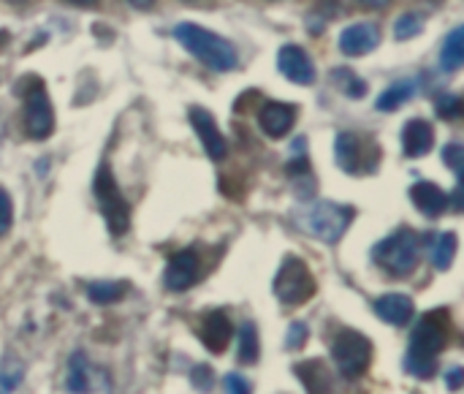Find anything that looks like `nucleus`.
<instances>
[{"instance_id": "nucleus-15", "label": "nucleus", "mask_w": 464, "mask_h": 394, "mask_svg": "<svg viewBox=\"0 0 464 394\" xmlns=\"http://www.w3.org/2000/svg\"><path fill=\"white\" fill-rule=\"evenodd\" d=\"M201 340L204 346L212 351V354H223L231 343V335H234V327H231V319L223 313V310H212L204 321H201Z\"/></svg>"}, {"instance_id": "nucleus-22", "label": "nucleus", "mask_w": 464, "mask_h": 394, "mask_svg": "<svg viewBox=\"0 0 464 394\" xmlns=\"http://www.w3.org/2000/svg\"><path fill=\"white\" fill-rule=\"evenodd\" d=\"M128 291V283L122 281H95L87 286V300L95 305H111L117 300H122Z\"/></svg>"}, {"instance_id": "nucleus-27", "label": "nucleus", "mask_w": 464, "mask_h": 394, "mask_svg": "<svg viewBox=\"0 0 464 394\" xmlns=\"http://www.w3.org/2000/svg\"><path fill=\"white\" fill-rule=\"evenodd\" d=\"M24 379V368L19 360H8L0 370V394H11Z\"/></svg>"}, {"instance_id": "nucleus-26", "label": "nucleus", "mask_w": 464, "mask_h": 394, "mask_svg": "<svg viewBox=\"0 0 464 394\" xmlns=\"http://www.w3.org/2000/svg\"><path fill=\"white\" fill-rule=\"evenodd\" d=\"M332 82H334L348 98H364V95H367V82L359 79L351 68H334V71H332Z\"/></svg>"}, {"instance_id": "nucleus-36", "label": "nucleus", "mask_w": 464, "mask_h": 394, "mask_svg": "<svg viewBox=\"0 0 464 394\" xmlns=\"http://www.w3.org/2000/svg\"><path fill=\"white\" fill-rule=\"evenodd\" d=\"M446 387L451 389V392H459L464 384V368H451V370H446Z\"/></svg>"}, {"instance_id": "nucleus-19", "label": "nucleus", "mask_w": 464, "mask_h": 394, "mask_svg": "<svg viewBox=\"0 0 464 394\" xmlns=\"http://www.w3.org/2000/svg\"><path fill=\"white\" fill-rule=\"evenodd\" d=\"M375 313H378V319H383L392 327H405L413 319L416 308H413V300L405 294H386V297L375 300Z\"/></svg>"}, {"instance_id": "nucleus-10", "label": "nucleus", "mask_w": 464, "mask_h": 394, "mask_svg": "<svg viewBox=\"0 0 464 394\" xmlns=\"http://www.w3.org/2000/svg\"><path fill=\"white\" fill-rule=\"evenodd\" d=\"M198 278H201V256H198V251L188 248L169 261L163 283L169 291H188L190 286L198 283Z\"/></svg>"}, {"instance_id": "nucleus-14", "label": "nucleus", "mask_w": 464, "mask_h": 394, "mask_svg": "<svg viewBox=\"0 0 464 394\" xmlns=\"http://www.w3.org/2000/svg\"><path fill=\"white\" fill-rule=\"evenodd\" d=\"M258 123H261V131L272 139H283L294 123H296V106L291 103H280V101H269L261 106L258 112Z\"/></svg>"}, {"instance_id": "nucleus-39", "label": "nucleus", "mask_w": 464, "mask_h": 394, "mask_svg": "<svg viewBox=\"0 0 464 394\" xmlns=\"http://www.w3.org/2000/svg\"><path fill=\"white\" fill-rule=\"evenodd\" d=\"M71 3H82V5H90V3H95V0H71Z\"/></svg>"}, {"instance_id": "nucleus-5", "label": "nucleus", "mask_w": 464, "mask_h": 394, "mask_svg": "<svg viewBox=\"0 0 464 394\" xmlns=\"http://www.w3.org/2000/svg\"><path fill=\"white\" fill-rule=\"evenodd\" d=\"M92 191H95V199H98L101 215L106 218L109 231H111L114 237L125 234L128 226H130V207H128V202L122 199V193H120L114 177H111L109 163H101V169L95 172Z\"/></svg>"}, {"instance_id": "nucleus-30", "label": "nucleus", "mask_w": 464, "mask_h": 394, "mask_svg": "<svg viewBox=\"0 0 464 394\" xmlns=\"http://www.w3.org/2000/svg\"><path fill=\"white\" fill-rule=\"evenodd\" d=\"M307 324H302V321H294L291 327H288V335H285V346L288 349H294V351H299L304 343H307Z\"/></svg>"}, {"instance_id": "nucleus-12", "label": "nucleus", "mask_w": 464, "mask_h": 394, "mask_svg": "<svg viewBox=\"0 0 464 394\" xmlns=\"http://www.w3.org/2000/svg\"><path fill=\"white\" fill-rule=\"evenodd\" d=\"M277 68L285 79L296 82V84H313L315 82V65L310 60V54L296 46V44H285L277 54Z\"/></svg>"}, {"instance_id": "nucleus-32", "label": "nucleus", "mask_w": 464, "mask_h": 394, "mask_svg": "<svg viewBox=\"0 0 464 394\" xmlns=\"http://www.w3.org/2000/svg\"><path fill=\"white\" fill-rule=\"evenodd\" d=\"M438 114L446 117V120L459 117V114H462V101H459L457 95H443V98L438 101Z\"/></svg>"}, {"instance_id": "nucleus-23", "label": "nucleus", "mask_w": 464, "mask_h": 394, "mask_svg": "<svg viewBox=\"0 0 464 394\" xmlns=\"http://www.w3.org/2000/svg\"><path fill=\"white\" fill-rule=\"evenodd\" d=\"M261 357V346H258V330L253 321H245L239 330V362L242 365H256Z\"/></svg>"}, {"instance_id": "nucleus-20", "label": "nucleus", "mask_w": 464, "mask_h": 394, "mask_svg": "<svg viewBox=\"0 0 464 394\" xmlns=\"http://www.w3.org/2000/svg\"><path fill=\"white\" fill-rule=\"evenodd\" d=\"M65 389L71 394H90V365H87V357L82 351L71 354V360H68Z\"/></svg>"}, {"instance_id": "nucleus-28", "label": "nucleus", "mask_w": 464, "mask_h": 394, "mask_svg": "<svg viewBox=\"0 0 464 394\" xmlns=\"http://www.w3.org/2000/svg\"><path fill=\"white\" fill-rule=\"evenodd\" d=\"M424 27V19L421 14H402L394 25V38L397 41H408V38H416Z\"/></svg>"}, {"instance_id": "nucleus-18", "label": "nucleus", "mask_w": 464, "mask_h": 394, "mask_svg": "<svg viewBox=\"0 0 464 394\" xmlns=\"http://www.w3.org/2000/svg\"><path fill=\"white\" fill-rule=\"evenodd\" d=\"M435 144V131L427 120H411L402 128V150L408 158H421L432 150Z\"/></svg>"}, {"instance_id": "nucleus-9", "label": "nucleus", "mask_w": 464, "mask_h": 394, "mask_svg": "<svg viewBox=\"0 0 464 394\" xmlns=\"http://www.w3.org/2000/svg\"><path fill=\"white\" fill-rule=\"evenodd\" d=\"M334 155L343 172L348 174H362V172H372L381 161V147H375L372 142L343 131L334 142Z\"/></svg>"}, {"instance_id": "nucleus-4", "label": "nucleus", "mask_w": 464, "mask_h": 394, "mask_svg": "<svg viewBox=\"0 0 464 394\" xmlns=\"http://www.w3.org/2000/svg\"><path fill=\"white\" fill-rule=\"evenodd\" d=\"M332 360H334V368L340 370V376H345L351 381L362 379L372 365V343L362 332L343 330L332 340Z\"/></svg>"}, {"instance_id": "nucleus-31", "label": "nucleus", "mask_w": 464, "mask_h": 394, "mask_svg": "<svg viewBox=\"0 0 464 394\" xmlns=\"http://www.w3.org/2000/svg\"><path fill=\"white\" fill-rule=\"evenodd\" d=\"M190 381H193V387H196L198 392H209V389L215 387V373H212L209 365H198V368L193 370Z\"/></svg>"}, {"instance_id": "nucleus-21", "label": "nucleus", "mask_w": 464, "mask_h": 394, "mask_svg": "<svg viewBox=\"0 0 464 394\" xmlns=\"http://www.w3.org/2000/svg\"><path fill=\"white\" fill-rule=\"evenodd\" d=\"M457 248H459V242H457V234L454 231H446V234H438L435 237V242H432V264L438 267V270H451V264H454V259H457Z\"/></svg>"}, {"instance_id": "nucleus-24", "label": "nucleus", "mask_w": 464, "mask_h": 394, "mask_svg": "<svg viewBox=\"0 0 464 394\" xmlns=\"http://www.w3.org/2000/svg\"><path fill=\"white\" fill-rule=\"evenodd\" d=\"M462 63H464V30L462 27H457V30H451V35H449V38H446V44H443L440 65H443L446 71H457Z\"/></svg>"}, {"instance_id": "nucleus-8", "label": "nucleus", "mask_w": 464, "mask_h": 394, "mask_svg": "<svg viewBox=\"0 0 464 394\" xmlns=\"http://www.w3.org/2000/svg\"><path fill=\"white\" fill-rule=\"evenodd\" d=\"M22 93H24V128H27V136L41 142L54 128V112H52L49 95H46L44 82L38 76L27 79V90H22Z\"/></svg>"}, {"instance_id": "nucleus-2", "label": "nucleus", "mask_w": 464, "mask_h": 394, "mask_svg": "<svg viewBox=\"0 0 464 394\" xmlns=\"http://www.w3.org/2000/svg\"><path fill=\"white\" fill-rule=\"evenodd\" d=\"M353 215H356L353 207L334 204V202H315V204L304 207V210L296 215V223H299L307 234H313L315 240L334 245V242L348 231Z\"/></svg>"}, {"instance_id": "nucleus-17", "label": "nucleus", "mask_w": 464, "mask_h": 394, "mask_svg": "<svg viewBox=\"0 0 464 394\" xmlns=\"http://www.w3.org/2000/svg\"><path fill=\"white\" fill-rule=\"evenodd\" d=\"M296 379L307 387V394H334V376L321 360H307L294 368Z\"/></svg>"}, {"instance_id": "nucleus-7", "label": "nucleus", "mask_w": 464, "mask_h": 394, "mask_svg": "<svg viewBox=\"0 0 464 394\" xmlns=\"http://www.w3.org/2000/svg\"><path fill=\"white\" fill-rule=\"evenodd\" d=\"M313 294H315V278L310 267L302 259L288 256L280 272L275 275V297L283 305H304Z\"/></svg>"}, {"instance_id": "nucleus-25", "label": "nucleus", "mask_w": 464, "mask_h": 394, "mask_svg": "<svg viewBox=\"0 0 464 394\" xmlns=\"http://www.w3.org/2000/svg\"><path fill=\"white\" fill-rule=\"evenodd\" d=\"M413 90H416V84L413 82H397V84H392L389 90H383L381 93V98H378V109L381 112H392V109H400L405 101H411L413 98Z\"/></svg>"}, {"instance_id": "nucleus-13", "label": "nucleus", "mask_w": 464, "mask_h": 394, "mask_svg": "<svg viewBox=\"0 0 464 394\" xmlns=\"http://www.w3.org/2000/svg\"><path fill=\"white\" fill-rule=\"evenodd\" d=\"M190 123H193V128H196V133H198V139H201L207 155H209L212 161H223L226 153H228V144H226V139H223V133H220V128H218V123H215V117H212V112L193 106V109H190Z\"/></svg>"}, {"instance_id": "nucleus-37", "label": "nucleus", "mask_w": 464, "mask_h": 394, "mask_svg": "<svg viewBox=\"0 0 464 394\" xmlns=\"http://www.w3.org/2000/svg\"><path fill=\"white\" fill-rule=\"evenodd\" d=\"M152 3H155V0H130V5H136V8H141V11L152 8Z\"/></svg>"}, {"instance_id": "nucleus-1", "label": "nucleus", "mask_w": 464, "mask_h": 394, "mask_svg": "<svg viewBox=\"0 0 464 394\" xmlns=\"http://www.w3.org/2000/svg\"><path fill=\"white\" fill-rule=\"evenodd\" d=\"M174 38L193 54L198 57L204 65L215 68V71H234L237 63H239V54L237 49L220 38L218 33L212 30H204L201 25H193V22H179L174 27Z\"/></svg>"}, {"instance_id": "nucleus-34", "label": "nucleus", "mask_w": 464, "mask_h": 394, "mask_svg": "<svg viewBox=\"0 0 464 394\" xmlns=\"http://www.w3.org/2000/svg\"><path fill=\"white\" fill-rule=\"evenodd\" d=\"M443 161L457 172V174H462V166H464V147L462 144H446L443 147Z\"/></svg>"}, {"instance_id": "nucleus-29", "label": "nucleus", "mask_w": 464, "mask_h": 394, "mask_svg": "<svg viewBox=\"0 0 464 394\" xmlns=\"http://www.w3.org/2000/svg\"><path fill=\"white\" fill-rule=\"evenodd\" d=\"M405 373L408 376H413V379H432L435 373H438V362L435 360H421V357H413V354H408L405 357Z\"/></svg>"}, {"instance_id": "nucleus-11", "label": "nucleus", "mask_w": 464, "mask_h": 394, "mask_svg": "<svg viewBox=\"0 0 464 394\" xmlns=\"http://www.w3.org/2000/svg\"><path fill=\"white\" fill-rule=\"evenodd\" d=\"M381 44V27L375 22H356L343 30L340 49L345 57H364Z\"/></svg>"}, {"instance_id": "nucleus-16", "label": "nucleus", "mask_w": 464, "mask_h": 394, "mask_svg": "<svg viewBox=\"0 0 464 394\" xmlns=\"http://www.w3.org/2000/svg\"><path fill=\"white\" fill-rule=\"evenodd\" d=\"M411 199H413L416 210L427 218H440L449 210V193L427 180H421L411 188Z\"/></svg>"}, {"instance_id": "nucleus-38", "label": "nucleus", "mask_w": 464, "mask_h": 394, "mask_svg": "<svg viewBox=\"0 0 464 394\" xmlns=\"http://www.w3.org/2000/svg\"><path fill=\"white\" fill-rule=\"evenodd\" d=\"M364 5H370V8H383V5H389V0H362Z\"/></svg>"}, {"instance_id": "nucleus-35", "label": "nucleus", "mask_w": 464, "mask_h": 394, "mask_svg": "<svg viewBox=\"0 0 464 394\" xmlns=\"http://www.w3.org/2000/svg\"><path fill=\"white\" fill-rule=\"evenodd\" d=\"M226 394H250V381L242 379L239 373L226 376Z\"/></svg>"}, {"instance_id": "nucleus-6", "label": "nucleus", "mask_w": 464, "mask_h": 394, "mask_svg": "<svg viewBox=\"0 0 464 394\" xmlns=\"http://www.w3.org/2000/svg\"><path fill=\"white\" fill-rule=\"evenodd\" d=\"M449 330H451L449 310H430V313H424L421 321L416 324L413 335H411V351L408 354L438 362V354L449 346Z\"/></svg>"}, {"instance_id": "nucleus-33", "label": "nucleus", "mask_w": 464, "mask_h": 394, "mask_svg": "<svg viewBox=\"0 0 464 394\" xmlns=\"http://www.w3.org/2000/svg\"><path fill=\"white\" fill-rule=\"evenodd\" d=\"M11 221H14V204H11V196L8 191L0 188V237L11 229Z\"/></svg>"}, {"instance_id": "nucleus-3", "label": "nucleus", "mask_w": 464, "mask_h": 394, "mask_svg": "<svg viewBox=\"0 0 464 394\" xmlns=\"http://www.w3.org/2000/svg\"><path fill=\"white\" fill-rule=\"evenodd\" d=\"M372 259L394 278H408L419 267V237L411 229H400L372 248Z\"/></svg>"}]
</instances>
